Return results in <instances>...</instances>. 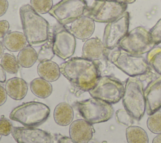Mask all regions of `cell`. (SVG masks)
<instances>
[{
  "label": "cell",
  "instance_id": "1",
  "mask_svg": "<svg viewBox=\"0 0 161 143\" xmlns=\"http://www.w3.org/2000/svg\"><path fill=\"white\" fill-rule=\"evenodd\" d=\"M60 73L82 92H89L101 77V63L83 57H73L60 65Z\"/></svg>",
  "mask_w": 161,
  "mask_h": 143
},
{
  "label": "cell",
  "instance_id": "2",
  "mask_svg": "<svg viewBox=\"0 0 161 143\" xmlns=\"http://www.w3.org/2000/svg\"><path fill=\"white\" fill-rule=\"evenodd\" d=\"M19 15L28 43L31 46L44 45L50 34L48 21L28 4L20 7Z\"/></svg>",
  "mask_w": 161,
  "mask_h": 143
},
{
  "label": "cell",
  "instance_id": "3",
  "mask_svg": "<svg viewBox=\"0 0 161 143\" xmlns=\"http://www.w3.org/2000/svg\"><path fill=\"white\" fill-rule=\"evenodd\" d=\"M125 109L136 120H140L146 110L144 88L137 77H130L126 80L122 97Z\"/></svg>",
  "mask_w": 161,
  "mask_h": 143
},
{
  "label": "cell",
  "instance_id": "4",
  "mask_svg": "<svg viewBox=\"0 0 161 143\" xmlns=\"http://www.w3.org/2000/svg\"><path fill=\"white\" fill-rule=\"evenodd\" d=\"M109 51H111L107 54L109 60L129 77H137L149 71L150 65L142 55L128 53L119 48Z\"/></svg>",
  "mask_w": 161,
  "mask_h": 143
},
{
  "label": "cell",
  "instance_id": "5",
  "mask_svg": "<svg viewBox=\"0 0 161 143\" xmlns=\"http://www.w3.org/2000/svg\"><path fill=\"white\" fill-rule=\"evenodd\" d=\"M50 113V108L38 102H29L15 107L9 118L25 127H37L47 120Z\"/></svg>",
  "mask_w": 161,
  "mask_h": 143
},
{
  "label": "cell",
  "instance_id": "6",
  "mask_svg": "<svg viewBox=\"0 0 161 143\" xmlns=\"http://www.w3.org/2000/svg\"><path fill=\"white\" fill-rule=\"evenodd\" d=\"M76 106L80 115L91 124L106 122L114 113L111 104L94 97L77 102Z\"/></svg>",
  "mask_w": 161,
  "mask_h": 143
},
{
  "label": "cell",
  "instance_id": "7",
  "mask_svg": "<svg viewBox=\"0 0 161 143\" xmlns=\"http://www.w3.org/2000/svg\"><path fill=\"white\" fill-rule=\"evenodd\" d=\"M127 4L118 1L94 0L87 7L84 15L91 18L94 22L109 23L126 12Z\"/></svg>",
  "mask_w": 161,
  "mask_h": 143
},
{
  "label": "cell",
  "instance_id": "8",
  "mask_svg": "<svg viewBox=\"0 0 161 143\" xmlns=\"http://www.w3.org/2000/svg\"><path fill=\"white\" fill-rule=\"evenodd\" d=\"M155 46L149 30L143 26H137L128 31L120 41L118 48L132 54L142 55L148 53Z\"/></svg>",
  "mask_w": 161,
  "mask_h": 143
},
{
  "label": "cell",
  "instance_id": "9",
  "mask_svg": "<svg viewBox=\"0 0 161 143\" xmlns=\"http://www.w3.org/2000/svg\"><path fill=\"white\" fill-rule=\"evenodd\" d=\"M125 86L118 78L101 76L94 87L89 91L92 97L101 99L110 104L118 103L123 97Z\"/></svg>",
  "mask_w": 161,
  "mask_h": 143
},
{
  "label": "cell",
  "instance_id": "10",
  "mask_svg": "<svg viewBox=\"0 0 161 143\" xmlns=\"http://www.w3.org/2000/svg\"><path fill=\"white\" fill-rule=\"evenodd\" d=\"M87 7L85 0H62L53 6L48 13L65 26L84 15Z\"/></svg>",
  "mask_w": 161,
  "mask_h": 143
},
{
  "label": "cell",
  "instance_id": "11",
  "mask_svg": "<svg viewBox=\"0 0 161 143\" xmlns=\"http://www.w3.org/2000/svg\"><path fill=\"white\" fill-rule=\"evenodd\" d=\"M130 24V14L125 12L115 20L108 23L104 30L103 43L108 50L118 47L120 41L127 34Z\"/></svg>",
  "mask_w": 161,
  "mask_h": 143
},
{
  "label": "cell",
  "instance_id": "12",
  "mask_svg": "<svg viewBox=\"0 0 161 143\" xmlns=\"http://www.w3.org/2000/svg\"><path fill=\"white\" fill-rule=\"evenodd\" d=\"M76 45L75 36L64 27L56 26L53 33V50L57 56L67 60L74 53Z\"/></svg>",
  "mask_w": 161,
  "mask_h": 143
},
{
  "label": "cell",
  "instance_id": "13",
  "mask_svg": "<svg viewBox=\"0 0 161 143\" xmlns=\"http://www.w3.org/2000/svg\"><path fill=\"white\" fill-rule=\"evenodd\" d=\"M11 135L17 143L53 142V137L50 133L37 128L14 127Z\"/></svg>",
  "mask_w": 161,
  "mask_h": 143
},
{
  "label": "cell",
  "instance_id": "14",
  "mask_svg": "<svg viewBox=\"0 0 161 143\" xmlns=\"http://www.w3.org/2000/svg\"><path fill=\"white\" fill-rule=\"evenodd\" d=\"M146 112L149 115L161 108V75L151 80L144 88Z\"/></svg>",
  "mask_w": 161,
  "mask_h": 143
},
{
  "label": "cell",
  "instance_id": "15",
  "mask_svg": "<svg viewBox=\"0 0 161 143\" xmlns=\"http://www.w3.org/2000/svg\"><path fill=\"white\" fill-rule=\"evenodd\" d=\"M94 132L92 124L84 119H77L69 127L70 137L77 143H88Z\"/></svg>",
  "mask_w": 161,
  "mask_h": 143
},
{
  "label": "cell",
  "instance_id": "16",
  "mask_svg": "<svg viewBox=\"0 0 161 143\" xmlns=\"http://www.w3.org/2000/svg\"><path fill=\"white\" fill-rule=\"evenodd\" d=\"M95 29V23L89 17L82 15L76 19L68 28V30L75 38L79 40H88Z\"/></svg>",
  "mask_w": 161,
  "mask_h": 143
},
{
  "label": "cell",
  "instance_id": "17",
  "mask_svg": "<svg viewBox=\"0 0 161 143\" xmlns=\"http://www.w3.org/2000/svg\"><path fill=\"white\" fill-rule=\"evenodd\" d=\"M108 50H107L103 41L97 38H92L87 40L82 47V57L98 61L107 57Z\"/></svg>",
  "mask_w": 161,
  "mask_h": 143
},
{
  "label": "cell",
  "instance_id": "18",
  "mask_svg": "<svg viewBox=\"0 0 161 143\" xmlns=\"http://www.w3.org/2000/svg\"><path fill=\"white\" fill-rule=\"evenodd\" d=\"M5 90L7 95L11 98L16 100L23 99L28 92V85L26 82L22 78L13 77L6 83Z\"/></svg>",
  "mask_w": 161,
  "mask_h": 143
},
{
  "label": "cell",
  "instance_id": "19",
  "mask_svg": "<svg viewBox=\"0 0 161 143\" xmlns=\"http://www.w3.org/2000/svg\"><path fill=\"white\" fill-rule=\"evenodd\" d=\"M26 43L27 40L25 34L19 31L7 33L3 40L4 46L12 52L21 50L26 46Z\"/></svg>",
  "mask_w": 161,
  "mask_h": 143
},
{
  "label": "cell",
  "instance_id": "20",
  "mask_svg": "<svg viewBox=\"0 0 161 143\" xmlns=\"http://www.w3.org/2000/svg\"><path fill=\"white\" fill-rule=\"evenodd\" d=\"M37 73L40 78L49 82L58 80L61 73L60 66L52 60L40 62L37 66Z\"/></svg>",
  "mask_w": 161,
  "mask_h": 143
},
{
  "label": "cell",
  "instance_id": "21",
  "mask_svg": "<svg viewBox=\"0 0 161 143\" xmlns=\"http://www.w3.org/2000/svg\"><path fill=\"white\" fill-rule=\"evenodd\" d=\"M53 117L55 122L61 126H66L70 123L74 118L72 107L67 103H58L55 108Z\"/></svg>",
  "mask_w": 161,
  "mask_h": 143
},
{
  "label": "cell",
  "instance_id": "22",
  "mask_svg": "<svg viewBox=\"0 0 161 143\" xmlns=\"http://www.w3.org/2000/svg\"><path fill=\"white\" fill-rule=\"evenodd\" d=\"M30 89L32 93L41 98H45L52 92V86L50 83L42 78H36L30 83Z\"/></svg>",
  "mask_w": 161,
  "mask_h": 143
},
{
  "label": "cell",
  "instance_id": "23",
  "mask_svg": "<svg viewBox=\"0 0 161 143\" xmlns=\"http://www.w3.org/2000/svg\"><path fill=\"white\" fill-rule=\"evenodd\" d=\"M38 60V54L31 46H26L19 51L17 60L19 65L24 68L32 66Z\"/></svg>",
  "mask_w": 161,
  "mask_h": 143
},
{
  "label": "cell",
  "instance_id": "24",
  "mask_svg": "<svg viewBox=\"0 0 161 143\" xmlns=\"http://www.w3.org/2000/svg\"><path fill=\"white\" fill-rule=\"evenodd\" d=\"M126 137L128 143H148L147 132L138 126L131 125L126 128Z\"/></svg>",
  "mask_w": 161,
  "mask_h": 143
},
{
  "label": "cell",
  "instance_id": "25",
  "mask_svg": "<svg viewBox=\"0 0 161 143\" xmlns=\"http://www.w3.org/2000/svg\"><path fill=\"white\" fill-rule=\"evenodd\" d=\"M148 65L156 73L161 75V47H154L147 55Z\"/></svg>",
  "mask_w": 161,
  "mask_h": 143
},
{
  "label": "cell",
  "instance_id": "26",
  "mask_svg": "<svg viewBox=\"0 0 161 143\" xmlns=\"http://www.w3.org/2000/svg\"><path fill=\"white\" fill-rule=\"evenodd\" d=\"M1 65L4 70L11 74L18 73L19 69V63L15 56L9 53L3 55L1 60Z\"/></svg>",
  "mask_w": 161,
  "mask_h": 143
},
{
  "label": "cell",
  "instance_id": "27",
  "mask_svg": "<svg viewBox=\"0 0 161 143\" xmlns=\"http://www.w3.org/2000/svg\"><path fill=\"white\" fill-rule=\"evenodd\" d=\"M55 53L53 50V33L50 34L48 40L43 45L38 53V60L41 62L51 60Z\"/></svg>",
  "mask_w": 161,
  "mask_h": 143
},
{
  "label": "cell",
  "instance_id": "28",
  "mask_svg": "<svg viewBox=\"0 0 161 143\" xmlns=\"http://www.w3.org/2000/svg\"><path fill=\"white\" fill-rule=\"evenodd\" d=\"M147 125L150 131L153 134H161V112L157 111L149 115Z\"/></svg>",
  "mask_w": 161,
  "mask_h": 143
},
{
  "label": "cell",
  "instance_id": "29",
  "mask_svg": "<svg viewBox=\"0 0 161 143\" xmlns=\"http://www.w3.org/2000/svg\"><path fill=\"white\" fill-rule=\"evenodd\" d=\"M30 5L38 14H45L53 7L52 0H30Z\"/></svg>",
  "mask_w": 161,
  "mask_h": 143
},
{
  "label": "cell",
  "instance_id": "30",
  "mask_svg": "<svg viewBox=\"0 0 161 143\" xmlns=\"http://www.w3.org/2000/svg\"><path fill=\"white\" fill-rule=\"evenodd\" d=\"M116 121L121 124L131 126L133 124V118L125 109H118L116 112Z\"/></svg>",
  "mask_w": 161,
  "mask_h": 143
},
{
  "label": "cell",
  "instance_id": "31",
  "mask_svg": "<svg viewBox=\"0 0 161 143\" xmlns=\"http://www.w3.org/2000/svg\"><path fill=\"white\" fill-rule=\"evenodd\" d=\"M149 32L155 46L161 43V18L149 30Z\"/></svg>",
  "mask_w": 161,
  "mask_h": 143
},
{
  "label": "cell",
  "instance_id": "32",
  "mask_svg": "<svg viewBox=\"0 0 161 143\" xmlns=\"http://www.w3.org/2000/svg\"><path fill=\"white\" fill-rule=\"evenodd\" d=\"M13 128V125L9 120L4 116L0 118V133L1 135L7 136L11 134Z\"/></svg>",
  "mask_w": 161,
  "mask_h": 143
},
{
  "label": "cell",
  "instance_id": "33",
  "mask_svg": "<svg viewBox=\"0 0 161 143\" xmlns=\"http://www.w3.org/2000/svg\"><path fill=\"white\" fill-rule=\"evenodd\" d=\"M9 28V22L6 20L0 21V39L4 38Z\"/></svg>",
  "mask_w": 161,
  "mask_h": 143
},
{
  "label": "cell",
  "instance_id": "34",
  "mask_svg": "<svg viewBox=\"0 0 161 143\" xmlns=\"http://www.w3.org/2000/svg\"><path fill=\"white\" fill-rule=\"evenodd\" d=\"M8 8V2L7 0H0V16L4 15Z\"/></svg>",
  "mask_w": 161,
  "mask_h": 143
},
{
  "label": "cell",
  "instance_id": "35",
  "mask_svg": "<svg viewBox=\"0 0 161 143\" xmlns=\"http://www.w3.org/2000/svg\"><path fill=\"white\" fill-rule=\"evenodd\" d=\"M7 99V93L3 86L0 85V106L3 105Z\"/></svg>",
  "mask_w": 161,
  "mask_h": 143
},
{
  "label": "cell",
  "instance_id": "36",
  "mask_svg": "<svg viewBox=\"0 0 161 143\" xmlns=\"http://www.w3.org/2000/svg\"><path fill=\"white\" fill-rule=\"evenodd\" d=\"M57 143H77L69 137H62L58 139Z\"/></svg>",
  "mask_w": 161,
  "mask_h": 143
},
{
  "label": "cell",
  "instance_id": "37",
  "mask_svg": "<svg viewBox=\"0 0 161 143\" xmlns=\"http://www.w3.org/2000/svg\"><path fill=\"white\" fill-rule=\"evenodd\" d=\"M6 80V71L0 64V83H4Z\"/></svg>",
  "mask_w": 161,
  "mask_h": 143
},
{
  "label": "cell",
  "instance_id": "38",
  "mask_svg": "<svg viewBox=\"0 0 161 143\" xmlns=\"http://www.w3.org/2000/svg\"><path fill=\"white\" fill-rule=\"evenodd\" d=\"M152 143H161V134H158L153 138Z\"/></svg>",
  "mask_w": 161,
  "mask_h": 143
},
{
  "label": "cell",
  "instance_id": "39",
  "mask_svg": "<svg viewBox=\"0 0 161 143\" xmlns=\"http://www.w3.org/2000/svg\"><path fill=\"white\" fill-rule=\"evenodd\" d=\"M118 1L125 4H131L133 3L136 0H117Z\"/></svg>",
  "mask_w": 161,
  "mask_h": 143
},
{
  "label": "cell",
  "instance_id": "40",
  "mask_svg": "<svg viewBox=\"0 0 161 143\" xmlns=\"http://www.w3.org/2000/svg\"><path fill=\"white\" fill-rule=\"evenodd\" d=\"M4 52V48H3V43L0 41V58H1Z\"/></svg>",
  "mask_w": 161,
  "mask_h": 143
},
{
  "label": "cell",
  "instance_id": "41",
  "mask_svg": "<svg viewBox=\"0 0 161 143\" xmlns=\"http://www.w3.org/2000/svg\"><path fill=\"white\" fill-rule=\"evenodd\" d=\"M1 135H1V133H0V140H1Z\"/></svg>",
  "mask_w": 161,
  "mask_h": 143
},
{
  "label": "cell",
  "instance_id": "42",
  "mask_svg": "<svg viewBox=\"0 0 161 143\" xmlns=\"http://www.w3.org/2000/svg\"><path fill=\"white\" fill-rule=\"evenodd\" d=\"M110 1H117V0H110Z\"/></svg>",
  "mask_w": 161,
  "mask_h": 143
}]
</instances>
